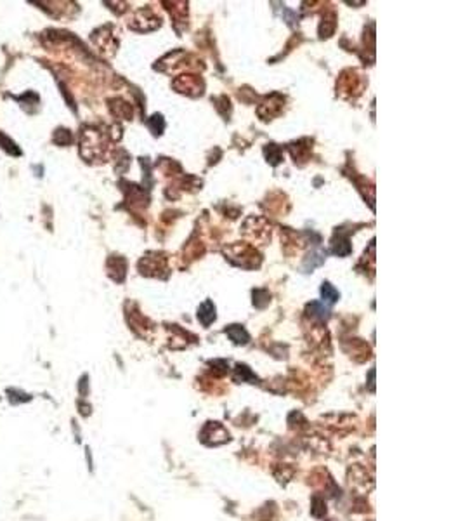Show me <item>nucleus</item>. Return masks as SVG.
Here are the masks:
<instances>
[{
  "label": "nucleus",
  "mask_w": 463,
  "mask_h": 521,
  "mask_svg": "<svg viewBox=\"0 0 463 521\" xmlns=\"http://www.w3.org/2000/svg\"><path fill=\"white\" fill-rule=\"evenodd\" d=\"M321 296H323V301H326V303H330V304H333V303H337V301H338V292L333 289V287H331V283H328V282L323 283Z\"/></svg>",
  "instance_id": "nucleus-3"
},
{
  "label": "nucleus",
  "mask_w": 463,
  "mask_h": 521,
  "mask_svg": "<svg viewBox=\"0 0 463 521\" xmlns=\"http://www.w3.org/2000/svg\"><path fill=\"white\" fill-rule=\"evenodd\" d=\"M225 334L229 335V339H231L235 344H247L248 339H250L248 337V332L240 325H231L229 328H225Z\"/></svg>",
  "instance_id": "nucleus-2"
},
{
  "label": "nucleus",
  "mask_w": 463,
  "mask_h": 521,
  "mask_svg": "<svg viewBox=\"0 0 463 521\" xmlns=\"http://www.w3.org/2000/svg\"><path fill=\"white\" fill-rule=\"evenodd\" d=\"M151 123L154 125V129H153L154 134H161V131H163V127H165L163 116H161V115H154L153 120H151Z\"/></svg>",
  "instance_id": "nucleus-4"
},
{
  "label": "nucleus",
  "mask_w": 463,
  "mask_h": 521,
  "mask_svg": "<svg viewBox=\"0 0 463 521\" xmlns=\"http://www.w3.org/2000/svg\"><path fill=\"white\" fill-rule=\"evenodd\" d=\"M198 320L205 327H208L210 323L215 320V306H213L212 301H205V303L198 308Z\"/></svg>",
  "instance_id": "nucleus-1"
}]
</instances>
